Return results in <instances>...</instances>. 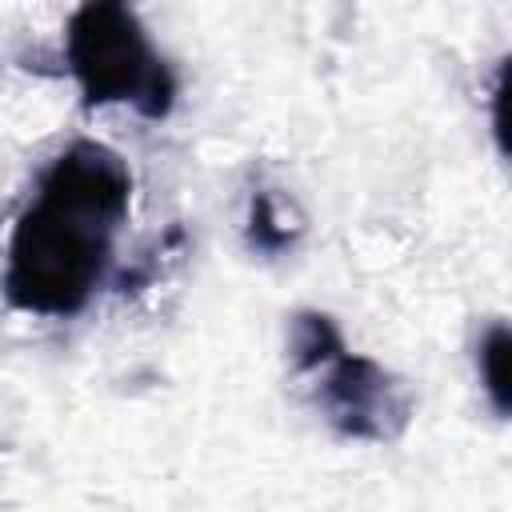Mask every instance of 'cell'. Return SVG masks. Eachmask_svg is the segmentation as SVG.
Returning <instances> with one entry per match:
<instances>
[{
	"label": "cell",
	"mask_w": 512,
	"mask_h": 512,
	"mask_svg": "<svg viewBox=\"0 0 512 512\" xmlns=\"http://www.w3.org/2000/svg\"><path fill=\"white\" fill-rule=\"evenodd\" d=\"M108 220L40 192L20 216L8 252V296L32 312H76L96 288Z\"/></svg>",
	"instance_id": "cell-1"
},
{
	"label": "cell",
	"mask_w": 512,
	"mask_h": 512,
	"mask_svg": "<svg viewBox=\"0 0 512 512\" xmlns=\"http://www.w3.org/2000/svg\"><path fill=\"white\" fill-rule=\"evenodd\" d=\"M72 68L88 92V100H148L164 104V76L156 56L148 52L136 20L116 4H92L72 20L68 32Z\"/></svg>",
	"instance_id": "cell-2"
},
{
	"label": "cell",
	"mask_w": 512,
	"mask_h": 512,
	"mask_svg": "<svg viewBox=\"0 0 512 512\" xmlns=\"http://www.w3.org/2000/svg\"><path fill=\"white\" fill-rule=\"evenodd\" d=\"M484 360H488V388H492V392H496V400L504 404V332H496V336H492V344H488Z\"/></svg>",
	"instance_id": "cell-3"
}]
</instances>
